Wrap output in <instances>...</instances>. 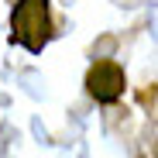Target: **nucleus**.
Wrapping results in <instances>:
<instances>
[{
	"instance_id": "f257e3e1",
	"label": "nucleus",
	"mask_w": 158,
	"mask_h": 158,
	"mask_svg": "<svg viewBox=\"0 0 158 158\" xmlns=\"http://www.w3.org/2000/svg\"><path fill=\"white\" fill-rule=\"evenodd\" d=\"M10 38L28 52H38L52 41V10L48 0H17L10 14Z\"/></svg>"
},
{
	"instance_id": "f03ea898",
	"label": "nucleus",
	"mask_w": 158,
	"mask_h": 158,
	"mask_svg": "<svg viewBox=\"0 0 158 158\" xmlns=\"http://www.w3.org/2000/svg\"><path fill=\"white\" fill-rule=\"evenodd\" d=\"M86 93L96 103H114L124 93V69L117 62H96L86 72Z\"/></svg>"
}]
</instances>
